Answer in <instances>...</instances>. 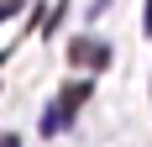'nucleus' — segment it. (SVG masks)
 Here are the masks:
<instances>
[{"label":"nucleus","instance_id":"f257e3e1","mask_svg":"<svg viewBox=\"0 0 152 147\" xmlns=\"http://www.w3.org/2000/svg\"><path fill=\"white\" fill-rule=\"evenodd\" d=\"M68 58H74V63H89V68H105V63H110V47H105V42H89V37H79V42L68 47Z\"/></svg>","mask_w":152,"mask_h":147},{"label":"nucleus","instance_id":"20e7f679","mask_svg":"<svg viewBox=\"0 0 152 147\" xmlns=\"http://www.w3.org/2000/svg\"><path fill=\"white\" fill-rule=\"evenodd\" d=\"M0 147H21V142H16V137H0Z\"/></svg>","mask_w":152,"mask_h":147},{"label":"nucleus","instance_id":"f03ea898","mask_svg":"<svg viewBox=\"0 0 152 147\" xmlns=\"http://www.w3.org/2000/svg\"><path fill=\"white\" fill-rule=\"evenodd\" d=\"M89 79H68V84H63V95H58V110H63V116H74V110H79V105H84V100H89Z\"/></svg>","mask_w":152,"mask_h":147},{"label":"nucleus","instance_id":"7ed1b4c3","mask_svg":"<svg viewBox=\"0 0 152 147\" xmlns=\"http://www.w3.org/2000/svg\"><path fill=\"white\" fill-rule=\"evenodd\" d=\"M68 126H74V116H63L58 100H53V105L42 110V137H58V132H68Z\"/></svg>","mask_w":152,"mask_h":147}]
</instances>
